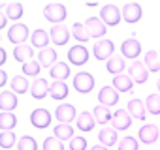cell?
<instances>
[{
	"label": "cell",
	"mask_w": 160,
	"mask_h": 150,
	"mask_svg": "<svg viewBox=\"0 0 160 150\" xmlns=\"http://www.w3.org/2000/svg\"><path fill=\"white\" fill-rule=\"evenodd\" d=\"M73 88L79 94L91 92L94 88V77H92L89 71H79V73H75V77H73Z\"/></svg>",
	"instance_id": "6da1fadb"
},
{
	"label": "cell",
	"mask_w": 160,
	"mask_h": 150,
	"mask_svg": "<svg viewBox=\"0 0 160 150\" xmlns=\"http://www.w3.org/2000/svg\"><path fill=\"white\" fill-rule=\"evenodd\" d=\"M115 53V45L111 40H98L92 47V54L96 60H109Z\"/></svg>",
	"instance_id": "7a4b0ae2"
},
{
	"label": "cell",
	"mask_w": 160,
	"mask_h": 150,
	"mask_svg": "<svg viewBox=\"0 0 160 150\" xmlns=\"http://www.w3.org/2000/svg\"><path fill=\"white\" fill-rule=\"evenodd\" d=\"M66 8L62 4H47L43 8V17L55 25H62V21L66 19Z\"/></svg>",
	"instance_id": "3957f363"
},
{
	"label": "cell",
	"mask_w": 160,
	"mask_h": 150,
	"mask_svg": "<svg viewBox=\"0 0 160 150\" xmlns=\"http://www.w3.org/2000/svg\"><path fill=\"white\" fill-rule=\"evenodd\" d=\"M100 19L104 21L106 26H117L121 21V10L115 4H106L100 10Z\"/></svg>",
	"instance_id": "277c9868"
},
{
	"label": "cell",
	"mask_w": 160,
	"mask_h": 150,
	"mask_svg": "<svg viewBox=\"0 0 160 150\" xmlns=\"http://www.w3.org/2000/svg\"><path fill=\"white\" fill-rule=\"evenodd\" d=\"M27 38H28V28H27V25H23V23H13V25L10 26V30H8V40H10L12 43H15V45H25Z\"/></svg>",
	"instance_id": "5b68a950"
},
{
	"label": "cell",
	"mask_w": 160,
	"mask_h": 150,
	"mask_svg": "<svg viewBox=\"0 0 160 150\" xmlns=\"http://www.w3.org/2000/svg\"><path fill=\"white\" fill-rule=\"evenodd\" d=\"M128 75H130V79H132L134 83L143 85V83L147 81V77H149V69L145 68V64H143V62L134 60V62L130 64V68H128Z\"/></svg>",
	"instance_id": "8992f818"
},
{
	"label": "cell",
	"mask_w": 160,
	"mask_h": 150,
	"mask_svg": "<svg viewBox=\"0 0 160 150\" xmlns=\"http://www.w3.org/2000/svg\"><path fill=\"white\" fill-rule=\"evenodd\" d=\"M68 60L73 66H83L89 60V49L85 45H73L68 51Z\"/></svg>",
	"instance_id": "52a82bcc"
},
{
	"label": "cell",
	"mask_w": 160,
	"mask_h": 150,
	"mask_svg": "<svg viewBox=\"0 0 160 150\" xmlns=\"http://www.w3.org/2000/svg\"><path fill=\"white\" fill-rule=\"evenodd\" d=\"M83 25H85V28H87L91 38H102L108 32V26L104 25V21L100 17H89Z\"/></svg>",
	"instance_id": "ba28073f"
},
{
	"label": "cell",
	"mask_w": 160,
	"mask_h": 150,
	"mask_svg": "<svg viewBox=\"0 0 160 150\" xmlns=\"http://www.w3.org/2000/svg\"><path fill=\"white\" fill-rule=\"evenodd\" d=\"M121 53H122V58H128V60H136L141 53V45L136 38H128L122 41L121 45Z\"/></svg>",
	"instance_id": "9c48e42d"
},
{
	"label": "cell",
	"mask_w": 160,
	"mask_h": 150,
	"mask_svg": "<svg viewBox=\"0 0 160 150\" xmlns=\"http://www.w3.org/2000/svg\"><path fill=\"white\" fill-rule=\"evenodd\" d=\"M98 101H100V105H104V107H111V105H117V101H119V92L113 88V87H102L100 88V92H98Z\"/></svg>",
	"instance_id": "30bf717a"
},
{
	"label": "cell",
	"mask_w": 160,
	"mask_h": 150,
	"mask_svg": "<svg viewBox=\"0 0 160 150\" xmlns=\"http://www.w3.org/2000/svg\"><path fill=\"white\" fill-rule=\"evenodd\" d=\"M30 124L34 126V128H38V129H43V128H47L49 124H51V113L47 111V109H34L32 113H30Z\"/></svg>",
	"instance_id": "8fae6325"
},
{
	"label": "cell",
	"mask_w": 160,
	"mask_h": 150,
	"mask_svg": "<svg viewBox=\"0 0 160 150\" xmlns=\"http://www.w3.org/2000/svg\"><path fill=\"white\" fill-rule=\"evenodd\" d=\"M130 124H132V116H130L128 111L117 109V111L113 113V118H111V128H113V129H121V131H122V129H128Z\"/></svg>",
	"instance_id": "7c38bea8"
},
{
	"label": "cell",
	"mask_w": 160,
	"mask_h": 150,
	"mask_svg": "<svg viewBox=\"0 0 160 150\" xmlns=\"http://www.w3.org/2000/svg\"><path fill=\"white\" fill-rule=\"evenodd\" d=\"M55 116H57L58 124H70L73 118H77V116H75V107H73L72 103H62V105L57 107Z\"/></svg>",
	"instance_id": "4fadbf2b"
},
{
	"label": "cell",
	"mask_w": 160,
	"mask_h": 150,
	"mask_svg": "<svg viewBox=\"0 0 160 150\" xmlns=\"http://www.w3.org/2000/svg\"><path fill=\"white\" fill-rule=\"evenodd\" d=\"M141 6L139 4H136V2H128V4H124L122 6V19L126 21V23H138L139 19H141Z\"/></svg>",
	"instance_id": "5bb4252c"
},
{
	"label": "cell",
	"mask_w": 160,
	"mask_h": 150,
	"mask_svg": "<svg viewBox=\"0 0 160 150\" xmlns=\"http://www.w3.org/2000/svg\"><path fill=\"white\" fill-rule=\"evenodd\" d=\"M49 38H51V41L55 45H66L68 40H70V30L64 25H55L49 30Z\"/></svg>",
	"instance_id": "9a60e30c"
},
{
	"label": "cell",
	"mask_w": 160,
	"mask_h": 150,
	"mask_svg": "<svg viewBox=\"0 0 160 150\" xmlns=\"http://www.w3.org/2000/svg\"><path fill=\"white\" fill-rule=\"evenodd\" d=\"M126 111L130 113L132 118H136V120H145V115H147L145 101H141V100H138V98H132V100L128 101Z\"/></svg>",
	"instance_id": "2e32d148"
},
{
	"label": "cell",
	"mask_w": 160,
	"mask_h": 150,
	"mask_svg": "<svg viewBox=\"0 0 160 150\" xmlns=\"http://www.w3.org/2000/svg\"><path fill=\"white\" fill-rule=\"evenodd\" d=\"M138 135H139V141H141V143L152 144V143H156V139H158V128H156L154 124H145V126L139 128Z\"/></svg>",
	"instance_id": "e0dca14e"
},
{
	"label": "cell",
	"mask_w": 160,
	"mask_h": 150,
	"mask_svg": "<svg viewBox=\"0 0 160 150\" xmlns=\"http://www.w3.org/2000/svg\"><path fill=\"white\" fill-rule=\"evenodd\" d=\"M17 107V96L12 90H4L0 92V111L2 113H12Z\"/></svg>",
	"instance_id": "ac0fdd59"
},
{
	"label": "cell",
	"mask_w": 160,
	"mask_h": 150,
	"mask_svg": "<svg viewBox=\"0 0 160 150\" xmlns=\"http://www.w3.org/2000/svg\"><path fill=\"white\" fill-rule=\"evenodd\" d=\"M38 62H40V66H43V68H53L58 60H57V51L53 49V47H45V49H40V53H38Z\"/></svg>",
	"instance_id": "d6986e66"
},
{
	"label": "cell",
	"mask_w": 160,
	"mask_h": 150,
	"mask_svg": "<svg viewBox=\"0 0 160 150\" xmlns=\"http://www.w3.org/2000/svg\"><path fill=\"white\" fill-rule=\"evenodd\" d=\"M30 94H32L34 100H43L45 96H49V83L45 79L36 77L34 83L30 85Z\"/></svg>",
	"instance_id": "ffe728a7"
},
{
	"label": "cell",
	"mask_w": 160,
	"mask_h": 150,
	"mask_svg": "<svg viewBox=\"0 0 160 150\" xmlns=\"http://www.w3.org/2000/svg\"><path fill=\"white\" fill-rule=\"evenodd\" d=\"M94 124H96L94 115H91L89 111L79 113L77 118H75V126H77V129H79V131H85V133H87V131H92Z\"/></svg>",
	"instance_id": "44dd1931"
},
{
	"label": "cell",
	"mask_w": 160,
	"mask_h": 150,
	"mask_svg": "<svg viewBox=\"0 0 160 150\" xmlns=\"http://www.w3.org/2000/svg\"><path fill=\"white\" fill-rule=\"evenodd\" d=\"M49 34L43 30V28H36L32 34H30V43L34 45V47H38V49H45L47 45H49Z\"/></svg>",
	"instance_id": "7402d4cb"
},
{
	"label": "cell",
	"mask_w": 160,
	"mask_h": 150,
	"mask_svg": "<svg viewBox=\"0 0 160 150\" xmlns=\"http://www.w3.org/2000/svg\"><path fill=\"white\" fill-rule=\"evenodd\" d=\"M49 96H51L53 100H57V101L64 100V98L68 96V87H66V83H64V81H53V83L49 85Z\"/></svg>",
	"instance_id": "603a6c76"
},
{
	"label": "cell",
	"mask_w": 160,
	"mask_h": 150,
	"mask_svg": "<svg viewBox=\"0 0 160 150\" xmlns=\"http://www.w3.org/2000/svg\"><path fill=\"white\" fill-rule=\"evenodd\" d=\"M98 139H100V144L109 148V146H113L117 143V129H113L109 126H104L100 129V133H98Z\"/></svg>",
	"instance_id": "cb8c5ba5"
},
{
	"label": "cell",
	"mask_w": 160,
	"mask_h": 150,
	"mask_svg": "<svg viewBox=\"0 0 160 150\" xmlns=\"http://www.w3.org/2000/svg\"><path fill=\"white\" fill-rule=\"evenodd\" d=\"M134 87V81L130 79V75H115L113 77V88L117 92H130Z\"/></svg>",
	"instance_id": "d4e9b609"
},
{
	"label": "cell",
	"mask_w": 160,
	"mask_h": 150,
	"mask_svg": "<svg viewBox=\"0 0 160 150\" xmlns=\"http://www.w3.org/2000/svg\"><path fill=\"white\" fill-rule=\"evenodd\" d=\"M106 68H108V71L113 75H121L122 73V69H124V58L121 56V54H113L108 62H106Z\"/></svg>",
	"instance_id": "484cf974"
},
{
	"label": "cell",
	"mask_w": 160,
	"mask_h": 150,
	"mask_svg": "<svg viewBox=\"0 0 160 150\" xmlns=\"http://www.w3.org/2000/svg\"><path fill=\"white\" fill-rule=\"evenodd\" d=\"M49 75L55 79V81H64L68 75H70V66L66 62H57L51 69H49Z\"/></svg>",
	"instance_id": "4316f807"
},
{
	"label": "cell",
	"mask_w": 160,
	"mask_h": 150,
	"mask_svg": "<svg viewBox=\"0 0 160 150\" xmlns=\"http://www.w3.org/2000/svg\"><path fill=\"white\" fill-rule=\"evenodd\" d=\"M32 56H34V51H32L30 45H17V47L13 49V58H15L17 62L27 64L28 60H32Z\"/></svg>",
	"instance_id": "83f0119b"
},
{
	"label": "cell",
	"mask_w": 160,
	"mask_h": 150,
	"mask_svg": "<svg viewBox=\"0 0 160 150\" xmlns=\"http://www.w3.org/2000/svg\"><path fill=\"white\" fill-rule=\"evenodd\" d=\"M143 64H145V68L149 71L156 73L160 69V54H158V51H147L145 58H143Z\"/></svg>",
	"instance_id": "f1b7e54d"
},
{
	"label": "cell",
	"mask_w": 160,
	"mask_h": 150,
	"mask_svg": "<svg viewBox=\"0 0 160 150\" xmlns=\"http://www.w3.org/2000/svg\"><path fill=\"white\" fill-rule=\"evenodd\" d=\"M53 135L60 141H70L73 137V128L70 124H57L53 128Z\"/></svg>",
	"instance_id": "f546056e"
},
{
	"label": "cell",
	"mask_w": 160,
	"mask_h": 150,
	"mask_svg": "<svg viewBox=\"0 0 160 150\" xmlns=\"http://www.w3.org/2000/svg\"><path fill=\"white\" fill-rule=\"evenodd\" d=\"M15 126H17V116L13 113H0V129L12 131Z\"/></svg>",
	"instance_id": "4dcf8cb0"
},
{
	"label": "cell",
	"mask_w": 160,
	"mask_h": 150,
	"mask_svg": "<svg viewBox=\"0 0 160 150\" xmlns=\"http://www.w3.org/2000/svg\"><path fill=\"white\" fill-rule=\"evenodd\" d=\"M92 115H94V120H96L98 124H102V126H106V124L111 122V118H113V115L109 113V109L104 107V105H96Z\"/></svg>",
	"instance_id": "1f68e13d"
},
{
	"label": "cell",
	"mask_w": 160,
	"mask_h": 150,
	"mask_svg": "<svg viewBox=\"0 0 160 150\" xmlns=\"http://www.w3.org/2000/svg\"><path fill=\"white\" fill-rule=\"evenodd\" d=\"M28 90V79L25 75H17V77L12 79V92L15 94H25Z\"/></svg>",
	"instance_id": "d6a6232c"
},
{
	"label": "cell",
	"mask_w": 160,
	"mask_h": 150,
	"mask_svg": "<svg viewBox=\"0 0 160 150\" xmlns=\"http://www.w3.org/2000/svg\"><path fill=\"white\" fill-rule=\"evenodd\" d=\"M72 34H73V38H75L77 41H81V43H85V41L91 40V36H89V32H87V28H85L83 23H73Z\"/></svg>",
	"instance_id": "836d02e7"
},
{
	"label": "cell",
	"mask_w": 160,
	"mask_h": 150,
	"mask_svg": "<svg viewBox=\"0 0 160 150\" xmlns=\"http://www.w3.org/2000/svg\"><path fill=\"white\" fill-rule=\"evenodd\" d=\"M145 107L151 115H160V94H149L145 100Z\"/></svg>",
	"instance_id": "e575fe53"
},
{
	"label": "cell",
	"mask_w": 160,
	"mask_h": 150,
	"mask_svg": "<svg viewBox=\"0 0 160 150\" xmlns=\"http://www.w3.org/2000/svg\"><path fill=\"white\" fill-rule=\"evenodd\" d=\"M6 17L12 19V21L21 19V17H23V4H19V2L8 4V6H6Z\"/></svg>",
	"instance_id": "d590c367"
},
{
	"label": "cell",
	"mask_w": 160,
	"mask_h": 150,
	"mask_svg": "<svg viewBox=\"0 0 160 150\" xmlns=\"http://www.w3.org/2000/svg\"><path fill=\"white\" fill-rule=\"evenodd\" d=\"M17 150H38V143H36L34 137L25 135L17 141Z\"/></svg>",
	"instance_id": "8d00e7d4"
},
{
	"label": "cell",
	"mask_w": 160,
	"mask_h": 150,
	"mask_svg": "<svg viewBox=\"0 0 160 150\" xmlns=\"http://www.w3.org/2000/svg\"><path fill=\"white\" fill-rule=\"evenodd\" d=\"M40 69H42V66H40L38 60H28L27 64H23V75H25V77H27V75L36 77V75L40 73Z\"/></svg>",
	"instance_id": "74e56055"
},
{
	"label": "cell",
	"mask_w": 160,
	"mask_h": 150,
	"mask_svg": "<svg viewBox=\"0 0 160 150\" xmlns=\"http://www.w3.org/2000/svg\"><path fill=\"white\" fill-rule=\"evenodd\" d=\"M15 144V133L13 131H2L0 133V148H12Z\"/></svg>",
	"instance_id": "f35d334b"
},
{
	"label": "cell",
	"mask_w": 160,
	"mask_h": 150,
	"mask_svg": "<svg viewBox=\"0 0 160 150\" xmlns=\"http://www.w3.org/2000/svg\"><path fill=\"white\" fill-rule=\"evenodd\" d=\"M119 150H139V143H138L134 137L126 135V137L121 139V143H119Z\"/></svg>",
	"instance_id": "ab89813d"
},
{
	"label": "cell",
	"mask_w": 160,
	"mask_h": 150,
	"mask_svg": "<svg viewBox=\"0 0 160 150\" xmlns=\"http://www.w3.org/2000/svg\"><path fill=\"white\" fill-rule=\"evenodd\" d=\"M43 150H64V144H62L60 139H57L55 135H51V137H47L43 141Z\"/></svg>",
	"instance_id": "60d3db41"
},
{
	"label": "cell",
	"mask_w": 160,
	"mask_h": 150,
	"mask_svg": "<svg viewBox=\"0 0 160 150\" xmlns=\"http://www.w3.org/2000/svg\"><path fill=\"white\" fill-rule=\"evenodd\" d=\"M70 150H87V139L81 135H75L70 139Z\"/></svg>",
	"instance_id": "b9f144b4"
},
{
	"label": "cell",
	"mask_w": 160,
	"mask_h": 150,
	"mask_svg": "<svg viewBox=\"0 0 160 150\" xmlns=\"http://www.w3.org/2000/svg\"><path fill=\"white\" fill-rule=\"evenodd\" d=\"M6 83H8V73L4 69H0V88H2Z\"/></svg>",
	"instance_id": "7bdbcfd3"
},
{
	"label": "cell",
	"mask_w": 160,
	"mask_h": 150,
	"mask_svg": "<svg viewBox=\"0 0 160 150\" xmlns=\"http://www.w3.org/2000/svg\"><path fill=\"white\" fill-rule=\"evenodd\" d=\"M6 21H8L6 13H2V12H0V28H4V26H6Z\"/></svg>",
	"instance_id": "ee69618b"
},
{
	"label": "cell",
	"mask_w": 160,
	"mask_h": 150,
	"mask_svg": "<svg viewBox=\"0 0 160 150\" xmlns=\"http://www.w3.org/2000/svg\"><path fill=\"white\" fill-rule=\"evenodd\" d=\"M6 62V51L2 49V47H0V66H2Z\"/></svg>",
	"instance_id": "f6af8a7d"
},
{
	"label": "cell",
	"mask_w": 160,
	"mask_h": 150,
	"mask_svg": "<svg viewBox=\"0 0 160 150\" xmlns=\"http://www.w3.org/2000/svg\"><path fill=\"white\" fill-rule=\"evenodd\" d=\"M91 150H108V146H104V144H96V146H91Z\"/></svg>",
	"instance_id": "bcb514c9"
},
{
	"label": "cell",
	"mask_w": 160,
	"mask_h": 150,
	"mask_svg": "<svg viewBox=\"0 0 160 150\" xmlns=\"http://www.w3.org/2000/svg\"><path fill=\"white\" fill-rule=\"evenodd\" d=\"M156 88H158V94H160V79H158V83H156Z\"/></svg>",
	"instance_id": "7dc6e473"
},
{
	"label": "cell",
	"mask_w": 160,
	"mask_h": 150,
	"mask_svg": "<svg viewBox=\"0 0 160 150\" xmlns=\"http://www.w3.org/2000/svg\"><path fill=\"white\" fill-rule=\"evenodd\" d=\"M4 8H6V6H4V4H2V2H0V12H2V10H4Z\"/></svg>",
	"instance_id": "c3c4849f"
},
{
	"label": "cell",
	"mask_w": 160,
	"mask_h": 150,
	"mask_svg": "<svg viewBox=\"0 0 160 150\" xmlns=\"http://www.w3.org/2000/svg\"><path fill=\"white\" fill-rule=\"evenodd\" d=\"M158 54H160V51H158Z\"/></svg>",
	"instance_id": "681fc988"
}]
</instances>
